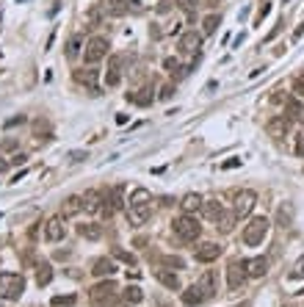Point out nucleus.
I'll return each instance as SVG.
<instances>
[{
  "instance_id": "nucleus-1",
  "label": "nucleus",
  "mask_w": 304,
  "mask_h": 307,
  "mask_svg": "<svg viewBox=\"0 0 304 307\" xmlns=\"http://www.w3.org/2000/svg\"><path fill=\"white\" fill-rule=\"evenodd\" d=\"M152 196H150V191L147 188H133V194H130V200H127V222L133 224V227H141V224H147L150 222V216H152Z\"/></svg>"
},
{
  "instance_id": "nucleus-31",
  "label": "nucleus",
  "mask_w": 304,
  "mask_h": 307,
  "mask_svg": "<svg viewBox=\"0 0 304 307\" xmlns=\"http://www.w3.org/2000/svg\"><path fill=\"white\" fill-rule=\"evenodd\" d=\"M80 45H83V39L80 36H72L69 42H66V58H78V53H80Z\"/></svg>"
},
{
  "instance_id": "nucleus-14",
  "label": "nucleus",
  "mask_w": 304,
  "mask_h": 307,
  "mask_svg": "<svg viewBox=\"0 0 304 307\" xmlns=\"http://www.w3.org/2000/svg\"><path fill=\"white\" fill-rule=\"evenodd\" d=\"M268 136H271L274 141H282L288 136V130H290V119H285V117H274L271 122H268Z\"/></svg>"
},
{
  "instance_id": "nucleus-50",
  "label": "nucleus",
  "mask_w": 304,
  "mask_h": 307,
  "mask_svg": "<svg viewBox=\"0 0 304 307\" xmlns=\"http://www.w3.org/2000/svg\"><path fill=\"white\" fill-rule=\"evenodd\" d=\"M296 293H301V296H304V288H301V291H296Z\"/></svg>"
},
{
  "instance_id": "nucleus-41",
  "label": "nucleus",
  "mask_w": 304,
  "mask_h": 307,
  "mask_svg": "<svg viewBox=\"0 0 304 307\" xmlns=\"http://www.w3.org/2000/svg\"><path fill=\"white\" fill-rule=\"evenodd\" d=\"M163 67H166L169 72H180V61H177V58H166Z\"/></svg>"
},
{
  "instance_id": "nucleus-18",
  "label": "nucleus",
  "mask_w": 304,
  "mask_h": 307,
  "mask_svg": "<svg viewBox=\"0 0 304 307\" xmlns=\"http://www.w3.org/2000/svg\"><path fill=\"white\" fill-rule=\"evenodd\" d=\"M199 47H202V33L185 31L180 36V53H199Z\"/></svg>"
},
{
  "instance_id": "nucleus-30",
  "label": "nucleus",
  "mask_w": 304,
  "mask_h": 307,
  "mask_svg": "<svg viewBox=\"0 0 304 307\" xmlns=\"http://www.w3.org/2000/svg\"><path fill=\"white\" fill-rule=\"evenodd\" d=\"M50 279H53V269H50V263H42L39 266V271H36V285H50Z\"/></svg>"
},
{
  "instance_id": "nucleus-20",
  "label": "nucleus",
  "mask_w": 304,
  "mask_h": 307,
  "mask_svg": "<svg viewBox=\"0 0 304 307\" xmlns=\"http://www.w3.org/2000/svg\"><path fill=\"white\" fill-rule=\"evenodd\" d=\"M155 279H158L163 288L169 291H180V277L174 271H166V269H155Z\"/></svg>"
},
{
  "instance_id": "nucleus-35",
  "label": "nucleus",
  "mask_w": 304,
  "mask_h": 307,
  "mask_svg": "<svg viewBox=\"0 0 304 307\" xmlns=\"http://www.w3.org/2000/svg\"><path fill=\"white\" fill-rule=\"evenodd\" d=\"M197 6H199V0H177V9H180V11H185L188 17H194Z\"/></svg>"
},
{
  "instance_id": "nucleus-15",
  "label": "nucleus",
  "mask_w": 304,
  "mask_h": 307,
  "mask_svg": "<svg viewBox=\"0 0 304 307\" xmlns=\"http://www.w3.org/2000/svg\"><path fill=\"white\" fill-rule=\"evenodd\" d=\"M243 269H246V277H266L268 271V260L266 257H249V260H243Z\"/></svg>"
},
{
  "instance_id": "nucleus-51",
  "label": "nucleus",
  "mask_w": 304,
  "mask_h": 307,
  "mask_svg": "<svg viewBox=\"0 0 304 307\" xmlns=\"http://www.w3.org/2000/svg\"><path fill=\"white\" fill-rule=\"evenodd\" d=\"M17 3H25V0H17Z\"/></svg>"
},
{
  "instance_id": "nucleus-45",
  "label": "nucleus",
  "mask_w": 304,
  "mask_h": 307,
  "mask_svg": "<svg viewBox=\"0 0 304 307\" xmlns=\"http://www.w3.org/2000/svg\"><path fill=\"white\" fill-rule=\"evenodd\" d=\"M22 122H25V117H22V114H19V117H11L9 122H6V127H14V125H22Z\"/></svg>"
},
{
  "instance_id": "nucleus-46",
  "label": "nucleus",
  "mask_w": 304,
  "mask_h": 307,
  "mask_svg": "<svg viewBox=\"0 0 304 307\" xmlns=\"http://www.w3.org/2000/svg\"><path fill=\"white\" fill-rule=\"evenodd\" d=\"M235 166H241V161H238V158H229V161L221 163V169H235Z\"/></svg>"
},
{
  "instance_id": "nucleus-9",
  "label": "nucleus",
  "mask_w": 304,
  "mask_h": 307,
  "mask_svg": "<svg viewBox=\"0 0 304 307\" xmlns=\"http://www.w3.org/2000/svg\"><path fill=\"white\" fill-rule=\"evenodd\" d=\"M127 56L125 53H116V56H111V61H108V72H105V86H119L122 80V67H125Z\"/></svg>"
},
{
  "instance_id": "nucleus-25",
  "label": "nucleus",
  "mask_w": 304,
  "mask_h": 307,
  "mask_svg": "<svg viewBox=\"0 0 304 307\" xmlns=\"http://www.w3.org/2000/svg\"><path fill=\"white\" fill-rule=\"evenodd\" d=\"M202 196L199 194H185L182 196V202H180V208L185 210V213H197V210H202Z\"/></svg>"
},
{
  "instance_id": "nucleus-17",
  "label": "nucleus",
  "mask_w": 304,
  "mask_h": 307,
  "mask_svg": "<svg viewBox=\"0 0 304 307\" xmlns=\"http://www.w3.org/2000/svg\"><path fill=\"white\" fill-rule=\"evenodd\" d=\"M97 11L103 17H122L125 14V0H100Z\"/></svg>"
},
{
  "instance_id": "nucleus-49",
  "label": "nucleus",
  "mask_w": 304,
  "mask_h": 307,
  "mask_svg": "<svg viewBox=\"0 0 304 307\" xmlns=\"http://www.w3.org/2000/svg\"><path fill=\"white\" fill-rule=\"evenodd\" d=\"M130 3H133V6H138V0H130Z\"/></svg>"
},
{
  "instance_id": "nucleus-36",
  "label": "nucleus",
  "mask_w": 304,
  "mask_h": 307,
  "mask_svg": "<svg viewBox=\"0 0 304 307\" xmlns=\"http://www.w3.org/2000/svg\"><path fill=\"white\" fill-rule=\"evenodd\" d=\"M113 257L122 263H127V266H136V257L130 255V252H125V249H113Z\"/></svg>"
},
{
  "instance_id": "nucleus-44",
  "label": "nucleus",
  "mask_w": 304,
  "mask_h": 307,
  "mask_svg": "<svg viewBox=\"0 0 304 307\" xmlns=\"http://www.w3.org/2000/svg\"><path fill=\"white\" fill-rule=\"evenodd\" d=\"M163 263H166V266H174V269H182V260H180V257H163Z\"/></svg>"
},
{
  "instance_id": "nucleus-28",
  "label": "nucleus",
  "mask_w": 304,
  "mask_h": 307,
  "mask_svg": "<svg viewBox=\"0 0 304 307\" xmlns=\"http://www.w3.org/2000/svg\"><path fill=\"white\" fill-rule=\"evenodd\" d=\"M235 222H238V219H235V213L229 210V213H221V216H219V222H216V224H219V230H221V233H232Z\"/></svg>"
},
{
  "instance_id": "nucleus-27",
  "label": "nucleus",
  "mask_w": 304,
  "mask_h": 307,
  "mask_svg": "<svg viewBox=\"0 0 304 307\" xmlns=\"http://www.w3.org/2000/svg\"><path fill=\"white\" fill-rule=\"evenodd\" d=\"M219 14H207L205 17V23H202V36H213L216 33V28H219Z\"/></svg>"
},
{
  "instance_id": "nucleus-52",
  "label": "nucleus",
  "mask_w": 304,
  "mask_h": 307,
  "mask_svg": "<svg viewBox=\"0 0 304 307\" xmlns=\"http://www.w3.org/2000/svg\"><path fill=\"white\" fill-rule=\"evenodd\" d=\"M285 307H293V304H285Z\"/></svg>"
},
{
  "instance_id": "nucleus-32",
  "label": "nucleus",
  "mask_w": 304,
  "mask_h": 307,
  "mask_svg": "<svg viewBox=\"0 0 304 307\" xmlns=\"http://www.w3.org/2000/svg\"><path fill=\"white\" fill-rule=\"evenodd\" d=\"M127 100L136 102V105H150V102H152V94L147 92V89H141V94H127Z\"/></svg>"
},
{
  "instance_id": "nucleus-19",
  "label": "nucleus",
  "mask_w": 304,
  "mask_h": 307,
  "mask_svg": "<svg viewBox=\"0 0 304 307\" xmlns=\"http://www.w3.org/2000/svg\"><path fill=\"white\" fill-rule=\"evenodd\" d=\"M224 213V208H221V200H205L202 202V216H205L207 222H219V216Z\"/></svg>"
},
{
  "instance_id": "nucleus-34",
  "label": "nucleus",
  "mask_w": 304,
  "mask_h": 307,
  "mask_svg": "<svg viewBox=\"0 0 304 307\" xmlns=\"http://www.w3.org/2000/svg\"><path fill=\"white\" fill-rule=\"evenodd\" d=\"M75 302H78L75 293H69V296H53V299H50L53 307H69V304H75Z\"/></svg>"
},
{
  "instance_id": "nucleus-39",
  "label": "nucleus",
  "mask_w": 304,
  "mask_h": 307,
  "mask_svg": "<svg viewBox=\"0 0 304 307\" xmlns=\"http://www.w3.org/2000/svg\"><path fill=\"white\" fill-rule=\"evenodd\" d=\"M290 277H293V279H299V277H304V257H299V260H296V266H293V271H290Z\"/></svg>"
},
{
  "instance_id": "nucleus-10",
  "label": "nucleus",
  "mask_w": 304,
  "mask_h": 307,
  "mask_svg": "<svg viewBox=\"0 0 304 307\" xmlns=\"http://www.w3.org/2000/svg\"><path fill=\"white\" fill-rule=\"evenodd\" d=\"M194 257H197L199 263H213V260H219V257H221V244H216V241L199 244V247L194 249Z\"/></svg>"
},
{
  "instance_id": "nucleus-23",
  "label": "nucleus",
  "mask_w": 304,
  "mask_h": 307,
  "mask_svg": "<svg viewBox=\"0 0 304 307\" xmlns=\"http://www.w3.org/2000/svg\"><path fill=\"white\" fill-rule=\"evenodd\" d=\"M116 269H119V266L113 263L111 257H97V260H94V269H91V271H94L97 277H111Z\"/></svg>"
},
{
  "instance_id": "nucleus-12",
  "label": "nucleus",
  "mask_w": 304,
  "mask_h": 307,
  "mask_svg": "<svg viewBox=\"0 0 304 307\" xmlns=\"http://www.w3.org/2000/svg\"><path fill=\"white\" fill-rule=\"evenodd\" d=\"M64 235H66L64 216H53V219H47V224H44V238H47V241L58 244V241H64Z\"/></svg>"
},
{
  "instance_id": "nucleus-21",
  "label": "nucleus",
  "mask_w": 304,
  "mask_h": 307,
  "mask_svg": "<svg viewBox=\"0 0 304 307\" xmlns=\"http://www.w3.org/2000/svg\"><path fill=\"white\" fill-rule=\"evenodd\" d=\"M80 210H83V196H66L64 208H61V216H64V219H72V216L80 213Z\"/></svg>"
},
{
  "instance_id": "nucleus-8",
  "label": "nucleus",
  "mask_w": 304,
  "mask_h": 307,
  "mask_svg": "<svg viewBox=\"0 0 304 307\" xmlns=\"http://www.w3.org/2000/svg\"><path fill=\"white\" fill-rule=\"evenodd\" d=\"M243 282H246V269H243V260H229L227 263V288L229 291H241Z\"/></svg>"
},
{
  "instance_id": "nucleus-3",
  "label": "nucleus",
  "mask_w": 304,
  "mask_h": 307,
  "mask_svg": "<svg viewBox=\"0 0 304 307\" xmlns=\"http://www.w3.org/2000/svg\"><path fill=\"white\" fill-rule=\"evenodd\" d=\"M172 230L177 233L182 241H197V238L202 235V224L194 219V213H182V216H177V219L172 222Z\"/></svg>"
},
{
  "instance_id": "nucleus-2",
  "label": "nucleus",
  "mask_w": 304,
  "mask_h": 307,
  "mask_svg": "<svg viewBox=\"0 0 304 307\" xmlns=\"http://www.w3.org/2000/svg\"><path fill=\"white\" fill-rule=\"evenodd\" d=\"M268 227H271V222H268L266 216H254V219L243 227V244H246V247H260L268 235Z\"/></svg>"
},
{
  "instance_id": "nucleus-7",
  "label": "nucleus",
  "mask_w": 304,
  "mask_h": 307,
  "mask_svg": "<svg viewBox=\"0 0 304 307\" xmlns=\"http://www.w3.org/2000/svg\"><path fill=\"white\" fill-rule=\"evenodd\" d=\"M108 39L105 36H91L89 39V45H86V50H83V58H86V64H97V61H103L108 56Z\"/></svg>"
},
{
  "instance_id": "nucleus-40",
  "label": "nucleus",
  "mask_w": 304,
  "mask_h": 307,
  "mask_svg": "<svg viewBox=\"0 0 304 307\" xmlns=\"http://www.w3.org/2000/svg\"><path fill=\"white\" fill-rule=\"evenodd\" d=\"M172 94H174V83H166V86H160V94H158V97H160V100H169Z\"/></svg>"
},
{
  "instance_id": "nucleus-47",
  "label": "nucleus",
  "mask_w": 304,
  "mask_h": 307,
  "mask_svg": "<svg viewBox=\"0 0 304 307\" xmlns=\"http://www.w3.org/2000/svg\"><path fill=\"white\" fill-rule=\"evenodd\" d=\"M14 147H17L14 139H6V141H3V149H14Z\"/></svg>"
},
{
  "instance_id": "nucleus-22",
  "label": "nucleus",
  "mask_w": 304,
  "mask_h": 307,
  "mask_svg": "<svg viewBox=\"0 0 304 307\" xmlns=\"http://www.w3.org/2000/svg\"><path fill=\"white\" fill-rule=\"evenodd\" d=\"M78 235L89 238V241H100V238H103V224H94V222L78 224Z\"/></svg>"
},
{
  "instance_id": "nucleus-37",
  "label": "nucleus",
  "mask_w": 304,
  "mask_h": 307,
  "mask_svg": "<svg viewBox=\"0 0 304 307\" xmlns=\"http://www.w3.org/2000/svg\"><path fill=\"white\" fill-rule=\"evenodd\" d=\"M268 11H271V3H263V6H260V11H258V14H254V25H260L263 19L268 17Z\"/></svg>"
},
{
  "instance_id": "nucleus-5",
  "label": "nucleus",
  "mask_w": 304,
  "mask_h": 307,
  "mask_svg": "<svg viewBox=\"0 0 304 307\" xmlns=\"http://www.w3.org/2000/svg\"><path fill=\"white\" fill-rule=\"evenodd\" d=\"M22 291H25L22 274H11V271L0 274V299H19Z\"/></svg>"
},
{
  "instance_id": "nucleus-42",
  "label": "nucleus",
  "mask_w": 304,
  "mask_h": 307,
  "mask_svg": "<svg viewBox=\"0 0 304 307\" xmlns=\"http://www.w3.org/2000/svg\"><path fill=\"white\" fill-rule=\"evenodd\" d=\"M296 155H299V158H304V133L296 136Z\"/></svg>"
},
{
  "instance_id": "nucleus-29",
  "label": "nucleus",
  "mask_w": 304,
  "mask_h": 307,
  "mask_svg": "<svg viewBox=\"0 0 304 307\" xmlns=\"http://www.w3.org/2000/svg\"><path fill=\"white\" fill-rule=\"evenodd\" d=\"M141 299H144V291H141L138 285H127L125 288V302L127 304H138Z\"/></svg>"
},
{
  "instance_id": "nucleus-6",
  "label": "nucleus",
  "mask_w": 304,
  "mask_h": 307,
  "mask_svg": "<svg viewBox=\"0 0 304 307\" xmlns=\"http://www.w3.org/2000/svg\"><path fill=\"white\" fill-rule=\"evenodd\" d=\"M254 205H258V194H254L252 188L238 191V196H235V205H232V213H235V219H246V216H252Z\"/></svg>"
},
{
  "instance_id": "nucleus-48",
  "label": "nucleus",
  "mask_w": 304,
  "mask_h": 307,
  "mask_svg": "<svg viewBox=\"0 0 304 307\" xmlns=\"http://www.w3.org/2000/svg\"><path fill=\"white\" fill-rule=\"evenodd\" d=\"M9 169H11V161H3V158H0V172H9Z\"/></svg>"
},
{
  "instance_id": "nucleus-13",
  "label": "nucleus",
  "mask_w": 304,
  "mask_h": 307,
  "mask_svg": "<svg viewBox=\"0 0 304 307\" xmlns=\"http://www.w3.org/2000/svg\"><path fill=\"white\" fill-rule=\"evenodd\" d=\"M105 205V191H86L83 194V213H103Z\"/></svg>"
},
{
  "instance_id": "nucleus-43",
  "label": "nucleus",
  "mask_w": 304,
  "mask_h": 307,
  "mask_svg": "<svg viewBox=\"0 0 304 307\" xmlns=\"http://www.w3.org/2000/svg\"><path fill=\"white\" fill-rule=\"evenodd\" d=\"M17 163H19V166H25V163H28V155H22V152L14 155V158H11V166H17Z\"/></svg>"
},
{
  "instance_id": "nucleus-16",
  "label": "nucleus",
  "mask_w": 304,
  "mask_h": 307,
  "mask_svg": "<svg viewBox=\"0 0 304 307\" xmlns=\"http://www.w3.org/2000/svg\"><path fill=\"white\" fill-rule=\"evenodd\" d=\"M75 78H78L83 86H89L91 92H97V89H100V70H94L91 64L86 67V70H78V72H75Z\"/></svg>"
},
{
  "instance_id": "nucleus-26",
  "label": "nucleus",
  "mask_w": 304,
  "mask_h": 307,
  "mask_svg": "<svg viewBox=\"0 0 304 307\" xmlns=\"http://www.w3.org/2000/svg\"><path fill=\"white\" fill-rule=\"evenodd\" d=\"M285 111H288V119H304V102L288 100L285 102Z\"/></svg>"
},
{
  "instance_id": "nucleus-33",
  "label": "nucleus",
  "mask_w": 304,
  "mask_h": 307,
  "mask_svg": "<svg viewBox=\"0 0 304 307\" xmlns=\"http://www.w3.org/2000/svg\"><path fill=\"white\" fill-rule=\"evenodd\" d=\"M290 216H293V208H290V205L285 202V205L279 208V213H276V219H279V227H288V224H290Z\"/></svg>"
},
{
  "instance_id": "nucleus-38",
  "label": "nucleus",
  "mask_w": 304,
  "mask_h": 307,
  "mask_svg": "<svg viewBox=\"0 0 304 307\" xmlns=\"http://www.w3.org/2000/svg\"><path fill=\"white\" fill-rule=\"evenodd\" d=\"M293 94H296V97H304V75H296V80H293Z\"/></svg>"
},
{
  "instance_id": "nucleus-4",
  "label": "nucleus",
  "mask_w": 304,
  "mask_h": 307,
  "mask_svg": "<svg viewBox=\"0 0 304 307\" xmlns=\"http://www.w3.org/2000/svg\"><path fill=\"white\" fill-rule=\"evenodd\" d=\"M116 282L113 279H103L97 282L94 288L89 291V299H91V307H111L113 299H116Z\"/></svg>"
},
{
  "instance_id": "nucleus-11",
  "label": "nucleus",
  "mask_w": 304,
  "mask_h": 307,
  "mask_svg": "<svg viewBox=\"0 0 304 307\" xmlns=\"http://www.w3.org/2000/svg\"><path fill=\"white\" fill-rule=\"evenodd\" d=\"M199 291H202V296H205V302L207 299H213L216 293H219V277H216V271L213 269H207V271H202V277H199Z\"/></svg>"
},
{
  "instance_id": "nucleus-24",
  "label": "nucleus",
  "mask_w": 304,
  "mask_h": 307,
  "mask_svg": "<svg viewBox=\"0 0 304 307\" xmlns=\"http://www.w3.org/2000/svg\"><path fill=\"white\" fill-rule=\"evenodd\" d=\"M202 302H205V296H202L199 285H191V288L182 291V304H185V307H197Z\"/></svg>"
}]
</instances>
